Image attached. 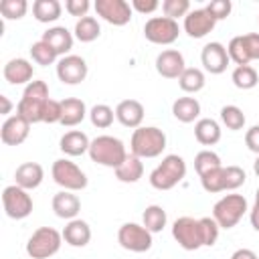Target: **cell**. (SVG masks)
<instances>
[{
    "mask_svg": "<svg viewBox=\"0 0 259 259\" xmlns=\"http://www.w3.org/2000/svg\"><path fill=\"white\" fill-rule=\"evenodd\" d=\"M144 105L138 101V99H123L117 103L115 107V119L123 125V127H130V130H138L142 127V121H144Z\"/></svg>",
    "mask_w": 259,
    "mask_h": 259,
    "instance_id": "ac0fdd59",
    "label": "cell"
},
{
    "mask_svg": "<svg viewBox=\"0 0 259 259\" xmlns=\"http://www.w3.org/2000/svg\"><path fill=\"white\" fill-rule=\"evenodd\" d=\"M184 69H186L184 57L176 49H166L156 57V71L164 79H178Z\"/></svg>",
    "mask_w": 259,
    "mask_h": 259,
    "instance_id": "e0dca14e",
    "label": "cell"
},
{
    "mask_svg": "<svg viewBox=\"0 0 259 259\" xmlns=\"http://www.w3.org/2000/svg\"><path fill=\"white\" fill-rule=\"evenodd\" d=\"M51 176L55 180V184H59L63 190H71V192H77V190H83L87 186V176L85 172L71 160L67 158H59L53 162V168H51Z\"/></svg>",
    "mask_w": 259,
    "mask_h": 259,
    "instance_id": "52a82bcc",
    "label": "cell"
},
{
    "mask_svg": "<svg viewBox=\"0 0 259 259\" xmlns=\"http://www.w3.org/2000/svg\"><path fill=\"white\" fill-rule=\"evenodd\" d=\"M93 8L97 16L113 26H123L132 20V4L125 0H97Z\"/></svg>",
    "mask_w": 259,
    "mask_h": 259,
    "instance_id": "7c38bea8",
    "label": "cell"
},
{
    "mask_svg": "<svg viewBox=\"0 0 259 259\" xmlns=\"http://www.w3.org/2000/svg\"><path fill=\"white\" fill-rule=\"evenodd\" d=\"M130 150L138 158H158L166 150V134L156 125H142L134 130Z\"/></svg>",
    "mask_w": 259,
    "mask_h": 259,
    "instance_id": "3957f363",
    "label": "cell"
},
{
    "mask_svg": "<svg viewBox=\"0 0 259 259\" xmlns=\"http://www.w3.org/2000/svg\"><path fill=\"white\" fill-rule=\"evenodd\" d=\"M172 113L178 121L182 123H192V121H198V115H200V103L196 97H178L174 103H172Z\"/></svg>",
    "mask_w": 259,
    "mask_h": 259,
    "instance_id": "4316f807",
    "label": "cell"
},
{
    "mask_svg": "<svg viewBox=\"0 0 259 259\" xmlns=\"http://www.w3.org/2000/svg\"><path fill=\"white\" fill-rule=\"evenodd\" d=\"M87 113L89 111L85 107V101L79 97H67L61 101V125H65V127L79 125Z\"/></svg>",
    "mask_w": 259,
    "mask_h": 259,
    "instance_id": "cb8c5ba5",
    "label": "cell"
},
{
    "mask_svg": "<svg viewBox=\"0 0 259 259\" xmlns=\"http://www.w3.org/2000/svg\"><path fill=\"white\" fill-rule=\"evenodd\" d=\"M30 57L40 67H49V65H53L59 59V55L55 53V49L49 47L45 40H36V42L30 45Z\"/></svg>",
    "mask_w": 259,
    "mask_h": 259,
    "instance_id": "d590c367",
    "label": "cell"
},
{
    "mask_svg": "<svg viewBox=\"0 0 259 259\" xmlns=\"http://www.w3.org/2000/svg\"><path fill=\"white\" fill-rule=\"evenodd\" d=\"M204 83H206V77L198 67H186L178 77V85L184 93H198L204 87Z\"/></svg>",
    "mask_w": 259,
    "mask_h": 259,
    "instance_id": "4dcf8cb0",
    "label": "cell"
},
{
    "mask_svg": "<svg viewBox=\"0 0 259 259\" xmlns=\"http://www.w3.org/2000/svg\"><path fill=\"white\" fill-rule=\"evenodd\" d=\"M223 164H221V158H219V154H214L212 150H200L196 156H194V170H196V174L198 176H202V174H206V172H210V170H217V168H221Z\"/></svg>",
    "mask_w": 259,
    "mask_h": 259,
    "instance_id": "74e56055",
    "label": "cell"
},
{
    "mask_svg": "<svg viewBox=\"0 0 259 259\" xmlns=\"http://www.w3.org/2000/svg\"><path fill=\"white\" fill-rule=\"evenodd\" d=\"M231 81H233V85H235L237 89L247 91V89H253V87L259 83V75H257L255 67H251V65H241V67H235V71H233V75H231Z\"/></svg>",
    "mask_w": 259,
    "mask_h": 259,
    "instance_id": "d6a6232c",
    "label": "cell"
},
{
    "mask_svg": "<svg viewBox=\"0 0 259 259\" xmlns=\"http://www.w3.org/2000/svg\"><path fill=\"white\" fill-rule=\"evenodd\" d=\"M162 12L164 16L176 20V18H184L190 12V2L188 0H164L162 2Z\"/></svg>",
    "mask_w": 259,
    "mask_h": 259,
    "instance_id": "60d3db41",
    "label": "cell"
},
{
    "mask_svg": "<svg viewBox=\"0 0 259 259\" xmlns=\"http://www.w3.org/2000/svg\"><path fill=\"white\" fill-rule=\"evenodd\" d=\"M89 119H91V123H93L95 127L105 130V127H109V125L113 123V119H115V109H111V107L105 105V103H97V105H93V107L89 109Z\"/></svg>",
    "mask_w": 259,
    "mask_h": 259,
    "instance_id": "8d00e7d4",
    "label": "cell"
},
{
    "mask_svg": "<svg viewBox=\"0 0 259 259\" xmlns=\"http://www.w3.org/2000/svg\"><path fill=\"white\" fill-rule=\"evenodd\" d=\"M200 63L204 67V71H208L210 75H221L227 71L231 59H229V53H227V47L212 40V42H206L200 51Z\"/></svg>",
    "mask_w": 259,
    "mask_h": 259,
    "instance_id": "5bb4252c",
    "label": "cell"
},
{
    "mask_svg": "<svg viewBox=\"0 0 259 259\" xmlns=\"http://www.w3.org/2000/svg\"><path fill=\"white\" fill-rule=\"evenodd\" d=\"M194 138L202 146H214L221 140V125L212 117H200L194 123Z\"/></svg>",
    "mask_w": 259,
    "mask_h": 259,
    "instance_id": "484cf974",
    "label": "cell"
},
{
    "mask_svg": "<svg viewBox=\"0 0 259 259\" xmlns=\"http://www.w3.org/2000/svg\"><path fill=\"white\" fill-rule=\"evenodd\" d=\"M63 241L71 247H85L91 241V227L81 219H73L63 229Z\"/></svg>",
    "mask_w": 259,
    "mask_h": 259,
    "instance_id": "d4e9b609",
    "label": "cell"
},
{
    "mask_svg": "<svg viewBox=\"0 0 259 259\" xmlns=\"http://www.w3.org/2000/svg\"><path fill=\"white\" fill-rule=\"evenodd\" d=\"M40 40H45L49 47L55 49L59 57H67V53L73 49V32H69L65 26H51L42 32Z\"/></svg>",
    "mask_w": 259,
    "mask_h": 259,
    "instance_id": "603a6c76",
    "label": "cell"
},
{
    "mask_svg": "<svg viewBox=\"0 0 259 259\" xmlns=\"http://www.w3.org/2000/svg\"><path fill=\"white\" fill-rule=\"evenodd\" d=\"M180 34L176 20L168 16H152L144 24V36L154 45H172Z\"/></svg>",
    "mask_w": 259,
    "mask_h": 259,
    "instance_id": "8fae6325",
    "label": "cell"
},
{
    "mask_svg": "<svg viewBox=\"0 0 259 259\" xmlns=\"http://www.w3.org/2000/svg\"><path fill=\"white\" fill-rule=\"evenodd\" d=\"M231 259H259V257H257L255 251H251V249H237V251L231 255Z\"/></svg>",
    "mask_w": 259,
    "mask_h": 259,
    "instance_id": "f907efd6",
    "label": "cell"
},
{
    "mask_svg": "<svg viewBox=\"0 0 259 259\" xmlns=\"http://www.w3.org/2000/svg\"><path fill=\"white\" fill-rule=\"evenodd\" d=\"M42 178H45V170H42V166L38 162H24L14 172V180H16L14 184L20 186V188H24V190L38 188L40 182H42Z\"/></svg>",
    "mask_w": 259,
    "mask_h": 259,
    "instance_id": "44dd1931",
    "label": "cell"
},
{
    "mask_svg": "<svg viewBox=\"0 0 259 259\" xmlns=\"http://www.w3.org/2000/svg\"><path fill=\"white\" fill-rule=\"evenodd\" d=\"M214 24H217V20L206 12V8L190 10L184 16V32L190 38H202V36H206L214 28Z\"/></svg>",
    "mask_w": 259,
    "mask_h": 259,
    "instance_id": "2e32d148",
    "label": "cell"
},
{
    "mask_svg": "<svg viewBox=\"0 0 259 259\" xmlns=\"http://www.w3.org/2000/svg\"><path fill=\"white\" fill-rule=\"evenodd\" d=\"M245 146L259 156V125H251L247 132H245Z\"/></svg>",
    "mask_w": 259,
    "mask_h": 259,
    "instance_id": "681fc988",
    "label": "cell"
},
{
    "mask_svg": "<svg viewBox=\"0 0 259 259\" xmlns=\"http://www.w3.org/2000/svg\"><path fill=\"white\" fill-rule=\"evenodd\" d=\"M42 123H61V101L49 99L42 111Z\"/></svg>",
    "mask_w": 259,
    "mask_h": 259,
    "instance_id": "f6af8a7d",
    "label": "cell"
},
{
    "mask_svg": "<svg viewBox=\"0 0 259 259\" xmlns=\"http://www.w3.org/2000/svg\"><path fill=\"white\" fill-rule=\"evenodd\" d=\"M243 38H245V45H247V51H249L251 61H259V32L243 34Z\"/></svg>",
    "mask_w": 259,
    "mask_h": 259,
    "instance_id": "c3c4849f",
    "label": "cell"
},
{
    "mask_svg": "<svg viewBox=\"0 0 259 259\" xmlns=\"http://www.w3.org/2000/svg\"><path fill=\"white\" fill-rule=\"evenodd\" d=\"M28 134H30V123L18 113L6 117L0 127V140L4 146H20L28 138Z\"/></svg>",
    "mask_w": 259,
    "mask_h": 259,
    "instance_id": "9a60e30c",
    "label": "cell"
},
{
    "mask_svg": "<svg viewBox=\"0 0 259 259\" xmlns=\"http://www.w3.org/2000/svg\"><path fill=\"white\" fill-rule=\"evenodd\" d=\"M172 237L184 251H196L204 247L202 243V231L200 221L192 217H180L172 223Z\"/></svg>",
    "mask_w": 259,
    "mask_h": 259,
    "instance_id": "9c48e42d",
    "label": "cell"
},
{
    "mask_svg": "<svg viewBox=\"0 0 259 259\" xmlns=\"http://www.w3.org/2000/svg\"><path fill=\"white\" fill-rule=\"evenodd\" d=\"M53 212L59 217V219H65V221H73L77 219L79 210H81V200L77 194H73L71 190H61L53 196Z\"/></svg>",
    "mask_w": 259,
    "mask_h": 259,
    "instance_id": "ffe728a7",
    "label": "cell"
},
{
    "mask_svg": "<svg viewBox=\"0 0 259 259\" xmlns=\"http://www.w3.org/2000/svg\"><path fill=\"white\" fill-rule=\"evenodd\" d=\"M186 176V162L178 154H168L162 162L150 172V184L156 190H170L180 184Z\"/></svg>",
    "mask_w": 259,
    "mask_h": 259,
    "instance_id": "277c9868",
    "label": "cell"
},
{
    "mask_svg": "<svg viewBox=\"0 0 259 259\" xmlns=\"http://www.w3.org/2000/svg\"><path fill=\"white\" fill-rule=\"evenodd\" d=\"M2 75L4 79L10 83V85H28L32 81V75H34V67L30 61L22 59V57H16V59H10L4 69H2Z\"/></svg>",
    "mask_w": 259,
    "mask_h": 259,
    "instance_id": "d6986e66",
    "label": "cell"
},
{
    "mask_svg": "<svg viewBox=\"0 0 259 259\" xmlns=\"http://www.w3.org/2000/svg\"><path fill=\"white\" fill-rule=\"evenodd\" d=\"M87 63L79 55H67L57 61V77L65 85H79L87 77Z\"/></svg>",
    "mask_w": 259,
    "mask_h": 259,
    "instance_id": "4fadbf2b",
    "label": "cell"
},
{
    "mask_svg": "<svg viewBox=\"0 0 259 259\" xmlns=\"http://www.w3.org/2000/svg\"><path fill=\"white\" fill-rule=\"evenodd\" d=\"M204 8H206V12L219 22V20H223V18H227V16L231 14L233 4H231V0H212V2H208Z\"/></svg>",
    "mask_w": 259,
    "mask_h": 259,
    "instance_id": "ee69618b",
    "label": "cell"
},
{
    "mask_svg": "<svg viewBox=\"0 0 259 259\" xmlns=\"http://www.w3.org/2000/svg\"><path fill=\"white\" fill-rule=\"evenodd\" d=\"M117 243L132 253H146L152 249V233L138 223H123L117 231Z\"/></svg>",
    "mask_w": 259,
    "mask_h": 259,
    "instance_id": "30bf717a",
    "label": "cell"
},
{
    "mask_svg": "<svg viewBox=\"0 0 259 259\" xmlns=\"http://www.w3.org/2000/svg\"><path fill=\"white\" fill-rule=\"evenodd\" d=\"M200 184H202V188H204L206 192H210V194L223 192V190H225V166L202 174V176H200Z\"/></svg>",
    "mask_w": 259,
    "mask_h": 259,
    "instance_id": "f35d334b",
    "label": "cell"
},
{
    "mask_svg": "<svg viewBox=\"0 0 259 259\" xmlns=\"http://www.w3.org/2000/svg\"><path fill=\"white\" fill-rule=\"evenodd\" d=\"M61 245H63V233H59L53 227H40L26 241V253L32 259H49L55 253H59Z\"/></svg>",
    "mask_w": 259,
    "mask_h": 259,
    "instance_id": "8992f818",
    "label": "cell"
},
{
    "mask_svg": "<svg viewBox=\"0 0 259 259\" xmlns=\"http://www.w3.org/2000/svg\"><path fill=\"white\" fill-rule=\"evenodd\" d=\"M73 34L77 40L81 42H93L95 38H99L101 34V26L97 22L95 16H83L75 22V28H73Z\"/></svg>",
    "mask_w": 259,
    "mask_h": 259,
    "instance_id": "f546056e",
    "label": "cell"
},
{
    "mask_svg": "<svg viewBox=\"0 0 259 259\" xmlns=\"http://www.w3.org/2000/svg\"><path fill=\"white\" fill-rule=\"evenodd\" d=\"M227 53H229V59L241 67V65H249L251 63V57H249V51H247V45H245V38L243 34L239 36H233L227 45Z\"/></svg>",
    "mask_w": 259,
    "mask_h": 259,
    "instance_id": "e575fe53",
    "label": "cell"
},
{
    "mask_svg": "<svg viewBox=\"0 0 259 259\" xmlns=\"http://www.w3.org/2000/svg\"><path fill=\"white\" fill-rule=\"evenodd\" d=\"M89 158L99 164V166H105V168H119L125 158L130 156L123 142L119 138H113V136H97L91 140V146H89Z\"/></svg>",
    "mask_w": 259,
    "mask_h": 259,
    "instance_id": "7a4b0ae2",
    "label": "cell"
},
{
    "mask_svg": "<svg viewBox=\"0 0 259 259\" xmlns=\"http://www.w3.org/2000/svg\"><path fill=\"white\" fill-rule=\"evenodd\" d=\"M166 210L160 206V204H150L144 208L142 212V225L150 231V233H160L164 227H166Z\"/></svg>",
    "mask_w": 259,
    "mask_h": 259,
    "instance_id": "1f68e13d",
    "label": "cell"
},
{
    "mask_svg": "<svg viewBox=\"0 0 259 259\" xmlns=\"http://www.w3.org/2000/svg\"><path fill=\"white\" fill-rule=\"evenodd\" d=\"M253 172L259 176V156H257V158H255V162H253Z\"/></svg>",
    "mask_w": 259,
    "mask_h": 259,
    "instance_id": "db71d44e",
    "label": "cell"
},
{
    "mask_svg": "<svg viewBox=\"0 0 259 259\" xmlns=\"http://www.w3.org/2000/svg\"><path fill=\"white\" fill-rule=\"evenodd\" d=\"M61 12H63V6L59 0H34L32 2V14L38 22H45V24L55 22L59 20Z\"/></svg>",
    "mask_w": 259,
    "mask_h": 259,
    "instance_id": "f1b7e54d",
    "label": "cell"
},
{
    "mask_svg": "<svg viewBox=\"0 0 259 259\" xmlns=\"http://www.w3.org/2000/svg\"><path fill=\"white\" fill-rule=\"evenodd\" d=\"M249 221H251V227L255 231H259V202H255L253 208L249 210Z\"/></svg>",
    "mask_w": 259,
    "mask_h": 259,
    "instance_id": "816d5d0a",
    "label": "cell"
},
{
    "mask_svg": "<svg viewBox=\"0 0 259 259\" xmlns=\"http://www.w3.org/2000/svg\"><path fill=\"white\" fill-rule=\"evenodd\" d=\"M49 99H51L49 97V85L40 79L30 81L24 87L20 101L16 103V113L20 117H24L30 125L40 123L42 121V111H45V105H47Z\"/></svg>",
    "mask_w": 259,
    "mask_h": 259,
    "instance_id": "6da1fadb",
    "label": "cell"
},
{
    "mask_svg": "<svg viewBox=\"0 0 259 259\" xmlns=\"http://www.w3.org/2000/svg\"><path fill=\"white\" fill-rule=\"evenodd\" d=\"M0 103H2V109H0V113L2 115H8L10 113V109H12V103H10V99L6 97V95H0ZM10 117V115H8Z\"/></svg>",
    "mask_w": 259,
    "mask_h": 259,
    "instance_id": "f5cc1de1",
    "label": "cell"
},
{
    "mask_svg": "<svg viewBox=\"0 0 259 259\" xmlns=\"http://www.w3.org/2000/svg\"><path fill=\"white\" fill-rule=\"evenodd\" d=\"M2 206L6 217L14 221H22L32 212V196L28 194V190L10 184L2 190Z\"/></svg>",
    "mask_w": 259,
    "mask_h": 259,
    "instance_id": "ba28073f",
    "label": "cell"
},
{
    "mask_svg": "<svg viewBox=\"0 0 259 259\" xmlns=\"http://www.w3.org/2000/svg\"><path fill=\"white\" fill-rule=\"evenodd\" d=\"M89 8H91L89 0H67V2H65V10H67L71 16L83 18V16H87Z\"/></svg>",
    "mask_w": 259,
    "mask_h": 259,
    "instance_id": "bcb514c9",
    "label": "cell"
},
{
    "mask_svg": "<svg viewBox=\"0 0 259 259\" xmlns=\"http://www.w3.org/2000/svg\"><path fill=\"white\" fill-rule=\"evenodd\" d=\"M249 210L247 198L243 194H225L212 206V219L219 223L221 229H233L239 225L243 214Z\"/></svg>",
    "mask_w": 259,
    "mask_h": 259,
    "instance_id": "5b68a950",
    "label": "cell"
},
{
    "mask_svg": "<svg viewBox=\"0 0 259 259\" xmlns=\"http://www.w3.org/2000/svg\"><path fill=\"white\" fill-rule=\"evenodd\" d=\"M89 146H91V140H89L87 134L81 132V130H71V132L63 134V138H61V142H59L61 152H63L65 156H71V158L87 154V152H89Z\"/></svg>",
    "mask_w": 259,
    "mask_h": 259,
    "instance_id": "7402d4cb",
    "label": "cell"
},
{
    "mask_svg": "<svg viewBox=\"0 0 259 259\" xmlns=\"http://www.w3.org/2000/svg\"><path fill=\"white\" fill-rule=\"evenodd\" d=\"M255 202H259V186H257V190H255Z\"/></svg>",
    "mask_w": 259,
    "mask_h": 259,
    "instance_id": "11a10c76",
    "label": "cell"
},
{
    "mask_svg": "<svg viewBox=\"0 0 259 259\" xmlns=\"http://www.w3.org/2000/svg\"><path fill=\"white\" fill-rule=\"evenodd\" d=\"M160 8L158 0H132V10H138L140 14H152Z\"/></svg>",
    "mask_w": 259,
    "mask_h": 259,
    "instance_id": "7dc6e473",
    "label": "cell"
},
{
    "mask_svg": "<svg viewBox=\"0 0 259 259\" xmlns=\"http://www.w3.org/2000/svg\"><path fill=\"white\" fill-rule=\"evenodd\" d=\"M247 180V174L241 166H227L225 168V190H237Z\"/></svg>",
    "mask_w": 259,
    "mask_h": 259,
    "instance_id": "7bdbcfd3",
    "label": "cell"
},
{
    "mask_svg": "<svg viewBox=\"0 0 259 259\" xmlns=\"http://www.w3.org/2000/svg\"><path fill=\"white\" fill-rule=\"evenodd\" d=\"M28 10L26 0H2L0 2V14L6 20H20Z\"/></svg>",
    "mask_w": 259,
    "mask_h": 259,
    "instance_id": "ab89813d",
    "label": "cell"
},
{
    "mask_svg": "<svg viewBox=\"0 0 259 259\" xmlns=\"http://www.w3.org/2000/svg\"><path fill=\"white\" fill-rule=\"evenodd\" d=\"M245 121H247V117H245V113H243L241 107H237V105H225V107H221V123L227 130L239 132V130H243Z\"/></svg>",
    "mask_w": 259,
    "mask_h": 259,
    "instance_id": "836d02e7",
    "label": "cell"
},
{
    "mask_svg": "<svg viewBox=\"0 0 259 259\" xmlns=\"http://www.w3.org/2000/svg\"><path fill=\"white\" fill-rule=\"evenodd\" d=\"M142 176H144L142 158H138V156H134V154H130V156L125 158V162H123L119 168H115V178H117L119 182H125V184H134V182H138Z\"/></svg>",
    "mask_w": 259,
    "mask_h": 259,
    "instance_id": "83f0119b",
    "label": "cell"
},
{
    "mask_svg": "<svg viewBox=\"0 0 259 259\" xmlns=\"http://www.w3.org/2000/svg\"><path fill=\"white\" fill-rule=\"evenodd\" d=\"M200 221V231H202V243L204 247H212L219 239V223L212 219V217H202L198 219Z\"/></svg>",
    "mask_w": 259,
    "mask_h": 259,
    "instance_id": "b9f144b4",
    "label": "cell"
}]
</instances>
